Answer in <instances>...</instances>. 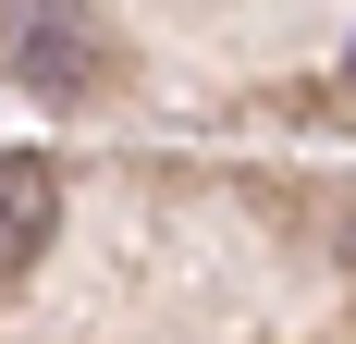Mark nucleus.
Listing matches in <instances>:
<instances>
[{"label":"nucleus","instance_id":"nucleus-1","mask_svg":"<svg viewBox=\"0 0 356 344\" xmlns=\"http://www.w3.org/2000/svg\"><path fill=\"white\" fill-rule=\"evenodd\" d=\"M0 62L25 74L37 99H99L111 86V25L86 0H13L0 13Z\"/></svg>","mask_w":356,"mask_h":344},{"label":"nucleus","instance_id":"nucleus-2","mask_svg":"<svg viewBox=\"0 0 356 344\" xmlns=\"http://www.w3.org/2000/svg\"><path fill=\"white\" fill-rule=\"evenodd\" d=\"M49 234H62V185H49L37 160H0V295L37 271V246H49Z\"/></svg>","mask_w":356,"mask_h":344}]
</instances>
